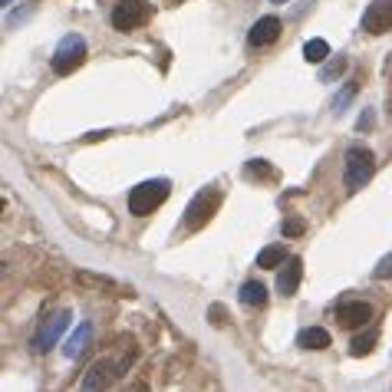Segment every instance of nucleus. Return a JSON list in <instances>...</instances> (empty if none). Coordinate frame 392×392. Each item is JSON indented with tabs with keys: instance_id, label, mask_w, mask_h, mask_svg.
Masks as SVG:
<instances>
[{
	"instance_id": "8",
	"label": "nucleus",
	"mask_w": 392,
	"mask_h": 392,
	"mask_svg": "<svg viewBox=\"0 0 392 392\" xmlns=\"http://www.w3.org/2000/svg\"><path fill=\"white\" fill-rule=\"evenodd\" d=\"M363 30L372 33V36L392 30V0H372L363 13Z\"/></svg>"
},
{
	"instance_id": "6",
	"label": "nucleus",
	"mask_w": 392,
	"mask_h": 392,
	"mask_svg": "<svg viewBox=\"0 0 392 392\" xmlns=\"http://www.w3.org/2000/svg\"><path fill=\"white\" fill-rule=\"evenodd\" d=\"M69 323H73V313H69V310H60L56 316H50V323H43L40 333L33 337V349H36V353H50V349L56 346V339L69 330Z\"/></svg>"
},
{
	"instance_id": "9",
	"label": "nucleus",
	"mask_w": 392,
	"mask_h": 392,
	"mask_svg": "<svg viewBox=\"0 0 392 392\" xmlns=\"http://www.w3.org/2000/svg\"><path fill=\"white\" fill-rule=\"evenodd\" d=\"M337 320L346 330H360V327H366V323L372 320V306L366 304V300H349V304H343L337 310Z\"/></svg>"
},
{
	"instance_id": "21",
	"label": "nucleus",
	"mask_w": 392,
	"mask_h": 392,
	"mask_svg": "<svg viewBox=\"0 0 392 392\" xmlns=\"http://www.w3.org/2000/svg\"><path fill=\"white\" fill-rule=\"evenodd\" d=\"M339 69H346V60H337V63H330L327 69H323V79H330V76H337Z\"/></svg>"
},
{
	"instance_id": "11",
	"label": "nucleus",
	"mask_w": 392,
	"mask_h": 392,
	"mask_svg": "<svg viewBox=\"0 0 392 392\" xmlns=\"http://www.w3.org/2000/svg\"><path fill=\"white\" fill-rule=\"evenodd\" d=\"M89 337H93V327H89L86 320L79 323L69 337H66V343H63V356L66 360H79L83 353H86V346H89Z\"/></svg>"
},
{
	"instance_id": "10",
	"label": "nucleus",
	"mask_w": 392,
	"mask_h": 392,
	"mask_svg": "<svg viewBox=\"0 0 392 392\" xmlns=\"http://www.w3.org/2000/svg\"><path fill=\"white\" fill-rule=\"evenodd\" d=\"M300 277H304V261L300 257H287L281 264V273H277V290H281V297H294L297 287H300Z\"/></svg>"
},
{
	"instance_id": "13",
	"label": "nucleus",
	"mask_w": 392,
	"mask_h": 392,
	"mask_svg": "<svg viewBox=\"0 0 392 392\" xmlns=\"http://www.w3.org/2000/svg\"><path fill=\"white\" fill-rule=\"evenodd\" d=\"M297 346H304V349H327L330 346V333L323 327H306V330H300Z\"/></svg>"
},
{
	"instance_id": "2",
	"label": "nucleus",
	"mask_w": 392,
	"mask_h": 392,
	"mask_svg": "<svg viewBox=\"0 0 392 392\" xmlns=\"http://www.w3.org/2000/svg\"><path fill=\"white\" fill-rule=\"evenodd\" d=\"M168 191H172L168 178H152V182H142V185H135L129 191V215H135V218L152 215L155 208L165 205Z\"/></svg>"
},
{
	"instance_id": "17",
	"label": "nucleus",
	"mask_w": 392,
	"mask_h": 392,
	"mask_svg": "<svg viewBox=\"0 0 392 392\" xmlns=\"http://www.w3.org/2000/svg\"><path fill=\"white\" fill-rule=\"evenodd\" d=\"M330 56V43L327 40H306V46H304V60L306 63H323Z\"/></svg>"
},
{
	"instance_id": "18",
	"label": "nucleus",
	"mask_w": 392,
	"mask_h": 392,
	"mask_svg": "<svg viewBox=\"0 0 392 392\" xmlns=\"http://www.w3.org/2000/svg\"><path fill=\"white\" fill-rule=\"evenodd\" d=\"M304 231H306L304 218H287L283 221V238H300Z\"/></svg>"
},
{
	"instance_id": "1",
	"label": "nucleus",
	"mask_w": 392,
	"mask_h": 392,
	"mask_svg": "<svg viewBox=\"0 0 392 392\" xmlns=\"http://www.w3.org/2000/svg\"><path fill=\"white\" fill-rule=\"evenodd\" d=\"M132 363H135V346H132V343L119 346L116 353L99 356V360L86 370L83 382H79V392H109L112 386H116V382L129 372Z\"/></svg>"
},
{
	"instance_id": "5",
	"label": "nucleus",
	"mask_w": 392,
	"mask_h": 392,
	"mask_svg": "<svg viewBox=\"0 0 392 392\" xmlns=\"http://www.w3.org/2000/svg\"><path fill=\"white\" fill-rule=\"evenodd\" d=\"M149 20V4L145 0H119L116 11H112V27L116 30H135L142 23Z\"/></svg>"
},
{
	"instance_id": "4",
	"label": "nucleus",
	"mask_w": 392,
	"mask_h": 392,
	"mask_svg": "<svg viewBox=\"0 0 392 392\" xmlns=\"http://www.w3.org/2000/svg\"><path fill=\"white\" fill-rule=\"evenodd\" d=\"M83 63H86V40H83L79 33L63 36V40H60V46H56V53H53V73L69 76V73H73V69H79Z\"/></svg>"
},
{
	"instance_id": "20",
	"label": "nucleus",
	"mask_w": 392,
	"mask_h": 392,
	"mask_svg": "<svg viewBox=\"0 0 392 392\" xmlns=\"http://www.w3.org/2000/svg\"><path fill=\"white\" fill-rule=\"evenodd\" d=\"M353 93H356V83H349V86L343 89V96L337 99V112H343V106H346L349 99H353Z\"/></svg>"
},
{
	"instance_id": "3",
	"label": "nucleus",
	"mask_w": 392,
	"mask_h": 392,
	"mask_svg": "<svg viewBox=\"0 0 392 392\" xmlns=\"http://www.w3.org/2000/svg\"><path fill=\"white\" fill-rule=\"evenodd\" d=\"M376 172V155L366 145H353L346 152V165H343V185L349 191H360Z\"/></svg>"
},
{
	"instance_id": "14",
	"label": "nucleus",
	"mask_w": 392,
	"mask_h": 392,
	"mask_svg": "<svg viewBox=\"0 0 392 392\" xmlns=\"http://www.w3.org/2000/svg\"><path fill=\"white\" fill-rule=\"evenodd\" d=\"M241 304L244 306H264L267 304V287L257 281H248L241 287Z\"/></svg>"
},
{
	"instance_id": "19",
	"label": "nucleus",
	"mask_w": 392,
	"mask_h": 392,
	"mask_svg": "<svg viewBox=\"0 0 392 392\" xmlns=\"http://www.w3.org/2000/svg\"><path fill=\"white\" fill-rule=\"evenodd\" d=\"M372 277H376V281H386V277H392V254H386V257H382V261L376 264Z\"/></svg>"
},
{
	"instance_id": "15",
	"label": "nucleus",
	"mask_w": 392,
	"mask_h": 392,
	"mask_svg": "<svg viewBox=\"0 0 392 392\" xmlns=\"http://www.w3.org/2000/svg\"><path fill=\"white\" fill-rule=\"evenodd\" d=\"M376 339H379V333L370 327L363 337H356L353 343H349V356H370L372 349H376Z\"/></svg>"
},
{
	"instance_id": "22",
	"label": "nucleus",
	"mask_w": 392,
	"mask_h": 392,
	"mask_svg": "<svg viewBox=\"0 0 392 392\" xmlns=\"http://www.w3.org/2000/svg\"><path fill=\"white\" fill-rule=\"evenodd\" d=\"M271 4H283V0H271Z\"/></svg>"
},
{
	"instance_id": "7",
	"label": "nucleus",
	"mask_w": 392,
	"mask_h": 392,
	"mask_svg": "<svg viewBox=\"0 0 392 392\" xmlns=\"http://www.w3.org/2000/svg\"><path fill=\"white\" fill-rule=\"evenodd\" d=\"M218 201H221L218 191H198V195L191 198V205L185 208V224L191 231H198L201 224H208L211 215H215V208H218Z\"/></svg>"
},
{
	"instance_id": "16",
	"label": "nucleus",
	"mask_w": 392,
	"mask_h": 392,
	"mask_svg": "<svg viewBox=\"0 0 392 392\" xmlns=\"http://www.w3.org/2000/svg\"><path fill=\"white\" fill-rule=\"evenodd\" d=\"M283 261H287V254H283L281 244H271V248H264V251L257 254V267H264V271H273V267H281Z\"/></svg>"
},
{
	"instance_id": "12",
	"label": "nucleus",
	"mask_w": 392,
	"mask_h": 392,
	"mask_svg": "<svg viewBox=\"0 0 392 392\" xmlns=\"http://www.w3.org/2000/svg\"><path fill=\"white\" fill-rule=\"evenodd\" d=\"M281 36V20L277 17H261V20L251 27V33H248V40H251L254 46H267L273 43Z\"/></svg>"
},
{
	"instance_id": "23",
	"label": "nucleus",
	"mask_w": 392,
	"mask_h": 392,
	"mask_svg": "<svg viewBox=\"0 0 392 392\" xmlns=\"http://www.w3.org/2000/svg\"><path fill=\"white\" fill-rule=\"evenodd\" d=\"M4 4H11V0H4Z\"/></svg>"
}]
</instances>
